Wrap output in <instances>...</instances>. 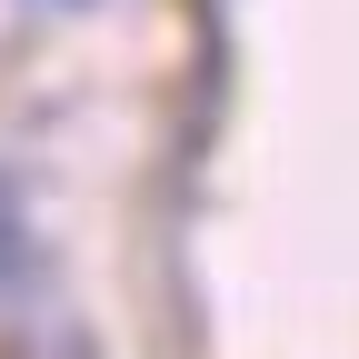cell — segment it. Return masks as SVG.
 I'll list each match as a JSON object with an SVG mask.
<instances>
[{
  "label": "cell",
  "mask_w": 359,
  "mask_h": 359,
  "mask_svg": "<svg viewBox=\"0 0 359 359\" xmlns=\"http://www.w3.org/2000/svg\"><path fill=\"white\" fill-rule=\"evenodd\" d=\"M20 269V210H11V190H0V280Z\"/></svg>",
  "instance_id": "obj_1"
}]
</instances>
